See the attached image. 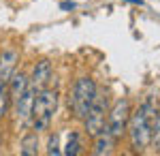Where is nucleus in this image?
I'll use <instances>...</instances> for the list:
<instances>
[{"instance_id":"13","label":"nucleus","mask_w":160,"mask_h":156,"mask_svg":"<svg viewBox=\"0 0 160 156\" xmlns=\"http://www.w3.org/2000/svg\"><path fill=\"white\" fill-rule=\"evenodd\" d=\"M9 90H7V84H0V120L7 116V109H9Z\"/></svg>"},{"instance_id":"6","label":"nucleus","mask_w":160,"mask_h":156,"mask_svg":"<svg viewBox=\"0 0 160 156\" xmlns=\"http://www.w3.org/2000/svg\"><path fill=\"white\" fill-rule=\"evenodd\" d=\"M34 96H37V90H34L32 86H28V88H26V92L15 101V116H17V122H19V124H30Z\"/></svg>"},{"instance_id":"8","label":"nucleus","mask_w":160,"mask_h":156,"mask_svg":"<svg viewBox=\"0 0 160 156\" xmlns=\"http://www.w3.org/2000/svg\"><path fill=\"white\" fill-rule=\"evenodd\" d=\"M49 79H51V64H49V60H41V62H37V66L32 71V79H28V81L38 92L43 88H47Z\"/></svg>"},{"instance_id":"11","label":"nucleus","mask_w":160,"mask_h":156,"mask_svg":"<svg viewBox=\"0 0 160 156\" xmlns=\"http://www.w3.org/2000/svg\"><path fill=\"white\" fill-rule=\"evenodd\" d=\"M19 152L24 156H34L38 152V135L37 133H28L22 139V145H19Z\"/></svg>"},{"instance_id":"17","label":"nucleus","mask_w":160,"mask_h":156,"mask_svg":"<svg viewBox=\"0 0 160 156\" xmlns=\"http://www.w3.org/2000/svg\"><path fill=\"white\" fill-rule=\"evenodd\" d=\"M126 2H132V4H139V7H143V0H126Z\"/></svg>"},{"instance_id":"15","label":"nucleus","mask_w":160,"mask_h":156,"mask_svg":"<svg viewBox=\"0 0 160 156\" xmlns=\"http://www.w3.org/2000/svg\"><path fill=\"white\" fill-rule=\"evenodd\" d=\"M47 154H49V156H58V154H60V139H58V135H51V137H49Z\"/></svg>"},{"instance_id":"16","label":"nucleus","mask_w":160,"mask_h":156,"mask_svg":"<svg viewBox=\"0 0 160 156\" xmlns=\"http://www.w3.org/2000/svg\"><path fill=\"white\" fill-rule=\"evenodd\" d=\"M60 9H64V11H68V9H75V2H62Z\"/></svg>"},{"instance_id":"14","label":"nucleus","mask_w":160,"mask_h":156,"mask_svg":"<svg viewBox=\"0 0 160 156\" xmlns=\"http://www.w3.org/2000/svg\"><path fill=\"white\" fill-rule=\"evenodd\" d=\"M152 141L156 143V150H160V113H156L152 122Z\"/></svg>"},{"instance_id":"9","label":"nucleus","mask_w":160,"mask_h":156,"mask_svg":"<svg viewBox=\"0 0 160 156\" xmlns=\"http://www.w3.org/2000/svg\"><path fill=\"white\" fill-rule=\"evenodd\" d=\"M7 84H9V88H7V90H9V98L15 103V101L26 92V88L30 86V81H28V77H26L24 73H13L11 79H9Z\"/></svg>"},{"instance_id":"10","label":"nucleus","mask_w":160,"mask_h":156,"mask_svg":"<svg viewBox=\"0 0 160 156\" xmlns=\"http://www.w3.org/2000/svg\"><path fill=\"white\" fill-rule=\"evenodd\" d=\"M94 139H96V141H94V154H96V156L111 154V150H113V145H115V137L109 133L107 126H105Z\"/></svg>"},{"instance_id":"12","label":"nucleus","mask_w":160,"mask_h":156,"mask_svg":"<svg viewBox=\"0 0 160 156\" xmlns=\"http://www.w3.org/2000/svg\"><path fill=\"white\" fill-rule=\"evenodd\" d=\"M79 148H81L79 135H77V133H71V135H68V141H66V148H64V154L66 156H77L79 154Z\"/></svg>"},{"instance_id":"1","label":"nucleus","mask_w":160,"mask_h":156,"mask_svg":"<svg viewBox=\"0 0 160 156\" xmlns=\"http://www.w3.org/2000/svg\"><path fill=\"white\" fill-rule=\"evenodd\" d=\"M58 109V92L51 90V88H43L38 90L34 96V105H32V116L30 122L34 126V131H47L51 118Z\"/></svg>"},{"instance_id":"3","label":"nucleus","mask_w":160,"mask_h":156,"mask_svg":"<svg viewBox=\"0 0 160 156\" xmlns=\"http://www.w3.org/2000/svg\"><path fill=\"white\" fill-rule=\"evenodd\" d=\"M94 96H96V84H94V79H90V77H79L73 86V92L68 96V105L73 109L75 118H79V120H83L88 113V109L92 105V101H94Z\"/></svg>"},{"instance_id":"2","label":"nucleus","mask_w":160,"mask_h":156,"mask_svg":"<svg viewBox=\"0 0 160 156\" xmlns=\"http://www.w3.org/2000/svg\"><path fill=\"white\" fill-rule=\"evenodd\" d=\"M152 118L143 107H139L137 111L130 113L128 120V135H130V143L135 152H143L149 143H152Z\"/></svg>"},{"instance_id":"5","label":"nucleus","mask_w":160,"mask_h":156,"mask_svg":"<svg viewBox=\"0 0 160 156\" xmlns=\"http://www.w3.org/2000/svg\"><path fill=\"white\" fill-rule=\"evenodd\" d=\"M128 120H130V103H128V98L115 101L113 109L107 113V128H109V133L115 137V141L126 133Z\"/></svg>"},{"instance_id":"4","label":"nucleus","mask_w":160,"mask_h":156,"mask_svg":"<svg viewBox=\"0 0 160 156\" xmlns=\"http://www.w3.org/2000/svg\"><path fill=\"white\" fill-rule=\"evenodd\" d=\"M107 113H109V109H107V96L98 94V90H96V96H94L86 118H83L86 120V131L90 137H96L107 126Z\"/></svg>"},{"instance_id":"7","label":"nucleus","mask_w":160,"mask_h":156,"mask_svg":"<svg viewBox=\"0 0 160 156\" xmlns=\"http://www.w3.org/2000/svg\"><path fill=\"white\" fill-rule=\"evenodd\" d=\"M17 62H19V54L15 49H7L0 54V84H7L11 79Z\"/></svg>"}]
</instances>
